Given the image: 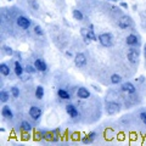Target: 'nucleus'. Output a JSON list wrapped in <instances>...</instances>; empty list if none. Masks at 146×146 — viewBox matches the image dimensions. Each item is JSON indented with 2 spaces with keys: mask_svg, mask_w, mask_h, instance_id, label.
Returning <instances> with one entry per match:
<instances>
[{
  "mask_svg": "<svg viewBox=\"0 0 146 146\" xmlns=\"http://www.w3.org/2000/svg\"><path fill=\"white\" fill-rule=\"evenodd\" d=\"M72 16H73V18L74 20H77V21H83V18H84V15L82 13V11L80 10H73L72 11Z\"/></svg>",
  "mask_w": 146,
  "mask_h": 146,
  "instance_id": "obj_21",
  "label": "nucleus"
},
{
  "mask_svg": "<svg viewBox=\"0 0 146 146\" xmlns=\"http://www.w3.org/2000/svg\"><path fill=\"white\" fill-rule=\"evenodd\" d=\"M122 90L125 91L128 94H135L136 93V88L133 83H130V82H125V83L122 84Z\"/></svg>",
  "mask_w": 146,
  "mask_h": 146,
  "instance_id": "obj_11",
  "label": "nucleus"
},
{
  "mask_svg": "<svg viewBox=\"0 0 146 146\" xmlns=\"http://www.w3.org/2000/svg\"><path fill=\"white\" fill-rule=\"evenodd\" d=\"M1 116L4 118H6V119H12L13 118V112L10 106H7V105H5V106H3L1 108Z\"/></svg>",
  "mask_w": 146,
  "mask_h": 146,
  "instance_id": "obj_14",
  "label": "nucleus"
},
{
  "mask_svg": "<svg viewBox=\"0 0 146 146\" xmlns=\"http://www.w3.org/2000/svg\"><path fill=\"white\" fill-rule=\"evenodd\" d=\"M121 6H122V7H124V9H128V4L124 3V1H122V3H121Z\"/></svg>",
  "mask_w": 146,
  "mask_h": 146,
  "instance_id": "obj_33",
  "label": "nucleus"
},
{
  "mask_svg": "<svg viewBox=\"0 0 146 146\" xmlns=\"http://www.w3.org/2000/svg\"><path fill=\"white\" fill-rule=\"evenodd\" d=\"M65 54H66V56H67V57H73V54H72L71 51H66Z\"/></svg>",
  "mask_w": 146,
  "mask_h": 146,
  "instance_id": "obj_34",
  "label": "nucleus"
},
{
  "mask_svg": "<svg viewBox=\"0 0 146 146\" xmlns=\"http://www.w3.org/2000/svg\"><path fill=\"white\" fill-rule=\"evenodd\" d=\"M73 60H74V65L78 67V68H84L86 66V62H88L85 54H83V52L76 54L74 57H73Z\"/></svg>",
  "mask_w": 146,
  "mask_h": 146,
  "instance_id": "obj_2",
  "label": "nucleus"
},
{
  "mask_svg": "<svg viewBox=\"0 0 146 146\" xmlns=\"http://www.w3.org/2000/svg\"><path fill=\"white\" fill-rule=\"evenodd\" d=\"M66 112L71 118H77L79 117V111L73 104H67L66 105Z\"/></svg>",
  "mask_w": 146,
  "mask_h": 146,
  "instance_id": "obj_8",
  "label": "nucleus"
},
{
  "mask_svg": "<svg viewBox=\"0 0 146 146\" xmlns=\"http://www.w3.org/2000/svg\"><path fill=\"white\" fill-rule=\"evenodd\" d=\"M13 70H15V74H16V77L21 78L22 74H23V72H25V67L21 65V61L16 60L15 63H13Z\"/></svg>",
  "mask_w": 146,
  "mask_h": 146,
  "instance_id": "obj_13",
  "label": "nucleus"
},
{
  "mask_svg": "<svg viewBox=\"0 0 146 146\" xmlns=\"http://www.w3.org/2000/svg\"><path fill=\"white\" fill-rule=\"evenodd\" d=\"M28 113H29V116L32 117V119L39 121L40 117H42V115H43V111H42V108H40L39 106H35V105H33V106L29 107Z\"/></svg>",
  "mask_w": 146,
  "mask_h": 146,
  "instance_id": "obj_7",
  "label": "nucleus"
},
{
  "mask_svg": "<svg viewBox=\"0 0 146 146\" xmlns=\"http://www.w3.org/2000/svg\"><path fill=\"white\" fill-rule=\"evenodd\" d=\"M20 127H21V129L23 130L25 133H29V131H32V124L29 122H27V121H22Z\"/></svg>",
  "mask_w": 146,
  "mask_h": 146,
  "instance_id": "obj_18",
  "label": "nucleus"
},
{
  "mask_svg": "<svg viewBox=\"0 0 146 146\" xmlns=\"http://www.w3.org/2000/svg\"><path fill=\"white\" fill-rule=\"evenodd\" d=\"M144 55H145V58H146V46L144 48Z\"/></svg>",
  "mask_w": 146,
  "mask_h": 146,
  "instance_id": "obj_37",
  "label": "nucleus"
},
{
  "mask_svg": "<svg viewBox=\"0 0 146 146\" xmlns=\"http://www.w3.org/2000/svg\"><path fill=\"white\" fill-rule=\"evenodd\" d=\"M57 96L60 99H62V100H70L71 99V94L68 93L67 90L60 88V89H57Z\"/></svg>",
  "mask_w": 146,
  "mask_h": 146,
  "instance_id": "obj_16",
  "label": "nucleus"
},
{
  "mask_svg": "<svg viewBox=\"0 0 146 146\" xmlns=\"http://www.w3.org/2000/svg\"><path fill=\"white\" fill-rule=\"evenodd\" d=\"M93 88H94L95 90H98V91H100V89H99V86H96V85H93Z\"/></svg>",
  "mask_w": 146,
  "mask_h": 146,
  "instance_id": "obj_35",
  "label": "nucleus"
},
{
  "mask_svg": "<svg viewBox=\"0 0 146 146\" xmlns=\"http://www.w3.org/2000/svg\"><path fill=\"white\" fill-rule=\"evenodd\" d=\"M34 33L36 34V35H39V36H43L44 35V29L40 27L39 25H36V26H34Z\"/></svg>",
  "mask_w": 146,
  "mask_h": 146,
  "instance_id": "obj_27",
  "label": "nucleus"
},
{
  "mask_svg": "<svg viewBox=\"0 0 146 146\" xmlns=\"http://www.w3.org/2000/svg\"><path fill=\"white\" fill-rule=\"evenodd\" d=\"M99 43L102 45L104 48H111L113 45V35L111 33H101L98 36Z\"/></svg>",
  "mask_w": 146,
  "mask_h": 146,
  "instance_id": "obj_1",
  "label": "nucleus"
},
{
  "mask_svg": "<svg viewBox=\"0 0 146 146\" xmlns=\"http://www.w3.org/2000/svg\"><path fill=\"white\" fill-rule=\"evenodd\" d=\"M13 55H15V56L17 57V60H18V61H21V60H22V54H21L20 51H15V54H13Z\"/></svg>",
  "mask_w": 146,
  "mask_h": 146,
  "instance_id": "obj_32",
  "label": "nucleus"
},
{
  "mask_svg": "<svg viewBox=\"0 0 146 146\" xmlns=\"http://www.w3.org/2000/svg\"><path fill=\"white\" fill-rule=\"evenodd\" d=\"M131 26H133V21H131V18L129 16L124 15L118 20V27L122 29H128V28H130Z\"/></svg>",
  "mask_w": 146,
  "mask_h": 146,
  "instance_id": "obj_6",
  "label": "nucleus"
},
{
  "mask_svg": "<svg viewBox=\"0 0 146 146\" xmlns=\"http://www.w3.org/2000/svg\"><path fill=\"white\" fill-rule=\"evenodd\" d=\"M119 110H121V105L118 102H116V101H108L106 104V112H107V115H110V116L118 113L119 112Z\"/></svg>",
  "mask_w": 146,
  "mask_h": 146,
  "instance_id": "obj_3",
  "label": "nucleus"
},
{
  "mask_svg": "<svg viewBox=\"0 0 146 146\" xmlns=\"http://www.w3.org/2000/svg\"><path fill=\"white\" fill-rule=\"evenodd\" d=\"M77 96L82 100H86L90 98V91L86 88H84V86H80V88H78V90H77Z\"/></svg>",
  "mask_w": 146,
  "mask_h": 146,
  "instance_id": "obj_12",
  "label": "nucleus"
},
{
  "mask_svg": "<svg viewBox=\"0 0 146 146\" xmlns=\"http://www.w3.org/2000/svg\"><path fill=\"white\" fill-rule=\"evenodd\" d=\"M9 98H10V93H9V91H6L5 89H3L1 91H0V101H1L3 104L7 102Z\"/></svg>",
  "mask_w": 146,
  "mask_h": 146,
  "instance_id": "obj_19",
  "label": "nucleus"
},
{
  "mask_svg": "<svg viewBox=\"0 0 146 146\" xmlns=\"http://www.w3.org/2000/svg\"><path fill=\"white\" fill-rule=\"evenodd\" d=\"M28 4L34 9V10H39V4L36 3V0H28Z\"/></svg>",
  "mask_w": 146,
  "mask_h": 146,
  "instance_id": "obj_28",
  "label": "nucleus"
},
{
  "mask_svg": "<svg viewBox=\"0 0 146 146\" xmlns=\"http://www.w3.org/2000/svg\"><path fill=\"white\" fill-rule=\"evenodd\" d=\"M125 43H127V45H129V46H139V45H140V40L138 38V35L129 34L125 38Z\"/></svg>",
  "mask_w": 146,
  "mask_h": 146,
  "instance_id": "obj_9",
  "label": "nucleus"
},
{
  "mask_svg": "<svg viewBox=\"0 0 146 146\" xmlns=\"http://www.w3.org/2000/svg\"><path fill=\"white\" fill-rule=\"evenodd\" d=\"M96 135H98V134H96V131H90V133L88 134V136H89V138L93 140V141L95 140V138H96Z\"/></svg>",
  "mask_w": 146,
  "mask_h": 146,
  "instance_id": "obj_31",
  "label": "nucleus"
},
{
  "mask_svg": "<svg viewBox=\"0 0 146 146\" xmlns=\"http://www.w3.org/2000/svg\"><path fill=\"white\" fill-rule=\"evenodd\" d=\"M3 52L7 55V56H13V54H15L13 49L11 46H9V45H3Z\"/></svg>",
  "mask_w": 146,
  "mask_h": 146,
  "instance_id": "obj_23",
  "label": "nucleus"
},
{
  "mask_svg": "<svg viewBox=\"0 0 146 146\" xmlns=\"http://www.w3.org/2000/svg\"><path fill=\"white\" fill-rule=\"evenodd\" d=\"M34 66L39 72H46V70H48V65L43 58H36L34 61Z\"/></svg>",
  "mask_w": 146,
  "mask_h": 146,
  "instance_id": "obj_10",
  "label": "nucleus"
},
{
  "mask_svg": "<svg viewBox=\"0 0 146 146\" xmlns=\"http://www.w3.org/2000/svg\"><path fill=\"white\" fill-rule=\"evenodd\" d=\"M127 57H128V61H129L130 63L135 65L139 60V50L135 49V46H130L129 51H128V54H127Z\"/></svg>",
  "mask_w": 146,
  "mask_h": 146,
  "instance_id": "obj_4",
  "label": "nucleus"
},
{
  "mask_svg": "<svg viewBox=\"0 0 146 146\" xmlns=\"http://www.w3.org/2000/svg\"><path fill=\"white\" fill-rule=\"evenodd\" d=\"M10 93H11V95H12V98L17 99L18 96H20V88H17V86H11Z\"/></svg>",
  "mask_w": 146,
  "mask_h": 146,
  "instance_id": "obj_26",
  "label": "nucleus"
},
{
  "mask_svg": "<svg viewBox=\"0 0 146 146\" xmlns=\"http://www.w3.org/2000/svg\"><path fill=\"white\" fill-rule=\"evenodd\" d=\"M88 32H89V28H85V27H82V28H80V35L83 36L85 44H89L90 43V40L88 39Z\"/></svg>",
  "mask_w": 146,
  "mask_h": 146,
  "instance_id": "obj_22",
  "label": "nucleus"
},
{
  "mask_svg": "<svg viewBox=\"0 0 146 146\" xmlns=\"http://www.w3.org/2000/svg\"><path fill=\"white\" fill-rule=\"evenodd\" d=\"M9 1H13V0H9Z\"/></svg>",
  "mask_w": 146,
  "mask_h": 146,
  "instance_id": "obj_38",
  "label": "nucleus"
},
{
  "mask_svg": "<svg viewBox=\"0 0 146 146\" xmlns=\"http://www.w3.org/2000/svg\"><path fill=\"white\" fill-rule=\"evenodd\" d=\"M0 73L4 76V77H7V76H10V73H11V70H10V67H9L7 63L5 62H3V63H0Z\"/></svg>",
  "mask_w": 146,
  "mask_h": 146,
  "instance_id": "obj_15",
  "label": "nucleus"
},
{
  "mask_svg": "<svg viewBox=\"0 0 146 146\" xmlns=\"http://www.w3.org/2000/svg\"><path fill=\"white\" fill-rule=\"evenodd\" d=\"M88 39L90 42H96L98 36L95 34V31H94V25H89V32H88Z\"/></svg>",
  "mask_w": 146,
  "mask_h": 146,
  "instance_id": "obj_17",
  "label": "nucleus"
},
{
  "mask_svg": "<svg viewBox=\"0 0 146 146\" xmlns=\"http://www.w3.org/2000/svg\"><path fill=\"white\" fill-rule=\"evenodd\" d=\"M82 141H83L84 144H90V143H93V140H91V139L89 138L88 135H86V136H84V138L82 139Z\"/></svg>",
  "mask_w": 146,
  "mask_h": 146,
  "instance_id": "obj_30",
  "label": "nucleus"
},
{
  "mask_svg": "<svg viewBox=\"0 0 146 146\" xmlns=\"http://www.w3.org/2000/svg\"><path fill=\"white\" fill-rule=\"evenodd\" d=\"M139 117H140V119L143 121V123L146 125V111H144V112H141L140 115H139Z\"/></svg>",
  "mask_w": 146,
  "mask_h": 146,
  "instance_id": "obj_29",
  "label": "nucleus"
},
{
  "mask_svg": "<svg viewBox=\"0 0 146 146\" xmlns=\"http://www.w3.org/2000/svg\"><path fill=\"white\" fill-rule=\"evenodd\" d=\"M16 23L22 29H28L31 27V25H32V21L26 16H18L16 18Z\"/></svg>",
  "mask_w": 146,
  "mask_h": 146,
  "instance_id": "obj_5",
  "label": "nucleus"
},
{
  "mask_svg": "<svg viewBox=\"0 0 146 146\" xmlns=\"http://www.w3.org/2000/svg\"><path fill=\"white\" fill-rule=\"evenodd\" d=\"M122 82V77L119 76V74H117V73H115V74H112L111 76V83L112 84H119Z\"/></svg>",
  "mask_w": 146,
  "mask_h": 146,
  "instance_id": "obj_24",
  "label": "nucleus"
},
{
  "mask_svg": "<svg viewBox=\"0 0 146 146\" xmlns=\"http://www.w3.org/2000/svg\"><path fill=\"white\" fill-rule=\"evenodd\" d=\"M25 72H27L28 74H33V73L38 72V70L35 68V66H34V65H27V66L25 67Z\"/></svg>",
  "mask_w": 146,
  "mask_h": 146,
  "instance_id": "obj_25",
  "label": "nucleus"
},
{
  "mask_svg": "<svg viewBox=\"0 0 146 146\" xmlns=\"http://www.w3.org/2000/svg\"><path fill=\"white\" fill-rule=\"evenodd\" d=\"M35 98L36 99H38V100H42L43 98H44V88H43V86L42 85H38V86H36V88H35Z\"/></svg>",
  "mask_w": 146,
  "mask_h": 146,
  "instance_id": "obj_20",
  "label": "nucleus"
},
{
  "mask_svg": "<svg viewBox=\"0 0 146 146\" xmlns=\"http://www.w3.org/2000/svg\"><path fill=\"white\" fill-rule=\"evenodd\" d=\"M108 1H112V3H119L121 0H108Z\"/></svg>",
  "mask_w": 146,
  "mask_h": 146,
  "instance_id": "obj_36",
  "label": "nucleus"
}]
</instances>
